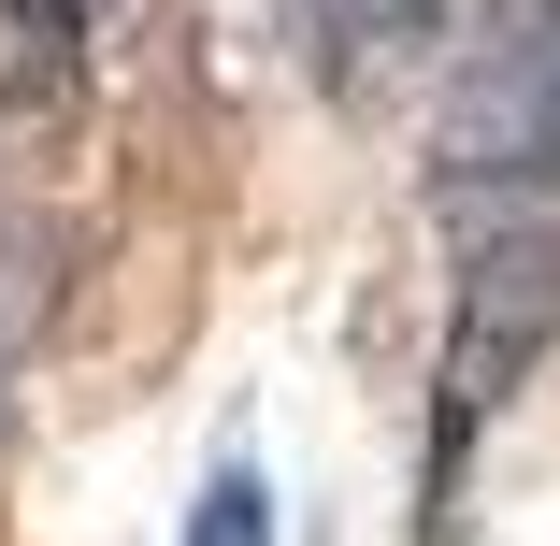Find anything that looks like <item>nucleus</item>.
Returning <instances> with one entry per match:
<instances>
[{
  "label": "nucleus",
  "instance_id": "obj_1",
  "mask_svg": "<svg viewBox=\"0 0 560 546\" xmlns=\"http://www.w3.org/2000/svg\"><path fill=\"white\" fill-rule=\"evenodd\" d=\"M445 173L460 187L560 173V0H475L460 86H445Z\"/></svg>",
  "mask_w": 560,
  "mask_h": 546
},
{
  "label": "nucleus",
  "instance_id": "obj_2",
  "mask_svg": "<svg viewBox=\"0 0 560 546\" xmlns=\"http://www.w3.org/2000/svg\"><path fill=\"white\" fill-rule=\"evenodd\" d=\"M560 332V231L532 216V231H489L475 274H460V346H445V388H460V417H445V461H460V431L503 403V374Z\"/></svg>",
  "mask_w": 560,
  "mask_h": 546
},
{
  "label": "nucleus",
  "instance_id": "obj_3",
  "mask_svg": "<svg viewBox=\"0 0 560 546\" xmlns=\"http://www.w3.org/2000/svg\"><path fill=\"white\" fill-rule=\"evenodd\" d=\"M460 15H475V0H273V30H288V58L316 86H374V72L431 58Z\"/></svg>",
  "mask_w": 560,
  "mask_h": 546
},
{
  "label": "nucleus",
  "instance_id": "obj_4",
  "mask_svg": "<svg viewBox=\"0 0 560 546\" xmlns=\"http://www.w3.org/2000/svg\"><path fill=\"white\" fill-rule=\"evenodd\" d=\"M101 0H0V101H58Z\"/></svg>",
  "mask_w": 560,
  "mask_h": 546
},
{
  "label": "nucleus",
  "instance_id": "obj_5",
  "mask_svg": "<svg viewBox=\"0 0 560 546\" xmlns=\"http://www.w3.org/2000/svg\"><path fill=\"white\" fill-rule=\"evenodd\" d=\"M187 546H273V489H259L245 461H215L201 503H187Z\"/></svg>",
  "mask_w": 560,
  "mask_h": 546
}]
</instances>
